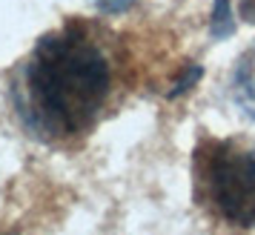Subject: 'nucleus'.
Here are the masks:
<instances>
[{
  "mask_svg": "<svg viewBox=\"0 0 255 235\" xmlns=\"http://www.w3.org/2000/svg\"><path fill=\"white\" fill-rule=\"evenodd\" d=\"M201 75H204V69H201L198 63H192V66L186 69V75H184V78H181V81L175 83V89L169 92V98H178V95H184L186 89H192V86H195V83L201 81Z\"/></svg>",
  "mask_w": 255,
  "mask_h": 235,
  "instance_id": "obj_5",
  "label": "nucleus"
},
{
  "mask_svg": "<svg viewBox=\"0 0 255 235\" xmlns=\"http://www.w3.org/2000/svg\"><path fill=\"white\" fill-rule=\"evenodd\" d=\"M232 101L244 115L255 120V43L241 55L232 72Z\"/></svg>",
  "mask_w": 255,
  "mask_h": 235,
  "instance_id": "obj_3",
  "label": "nucleus"
},
{
  "mask_svg": "<svg viewBox=\"0 0 255 235\" xmlns=\"http://www.w3.org/2000/svg\"><path fill=\"white\" fill-rule=\"evenodd\" d=\"M112 95V60L83 23L43 35L12 78V104L23 129L58 143L89 135Z\"/></svg>",
  "mask_w": 255,
  "mask_h": 235,
  "instance_id": "obj_1",
  "label": "nucleus"
},
{
  "mask_svg": "<svg viewBox=\"0 0 255 235\" xmlns=\"http://www.w3.org/2000/svg\"><path fill=\"white\" fill-rule=\"evenodd\" d=\"M195 201L232 227H255V143L204 138L192 152Z\"/></svg>",
  "mask_w": 255,
  "mask_h": 235,
  "instance_id": "obj_2",
  "label": "nucleus"
},
{
  "mask_svg": "<svg viewBox=\"0 0 255 235\" xmlns=\"http://www.w3.org/2000/svg\"><path fill=\"white\" fill-rule=\"evenodd\" d=\"M209 35H212V40H224V37L235 35V20H232L230 0H215L212 23H209Z\"/></svg>",
  "mask_w": 255,
  "mask_h": 235,
  "instance_id": "obj_4",
  "label": "nucleus"
},
{
  "mask_svg": "<svg viewBox=\"0 0 255 235\" xmlns=\"http://www.w3.org/2000/svg\"><path fill=\"white\" fill-rule=\"evenodd\" d=\"M241 14H244V20H250V23L255 20V3L253 0H244L241 3Z\"/></svg>",
  "mask_w": 255,
  "mask_h": 235,
  "instance_id": "obj_7",
  "label": "nucleus"
},
{
  "mask_svg": "<svg viewBox=\"0 0 255 235\" xmlns=\"http://www.w3.org/2000/svg\"><path fill=\"white\" fill-rule=\"evenodd\" d=\"M95 9L104 14H121V12H129L138 0H92Z\"/></svg>",
  "mask_w": 255,
  "mask_h": 235,
  "instance_id": "obj_6",
  "label": "nucleus"
}]
</instances>
